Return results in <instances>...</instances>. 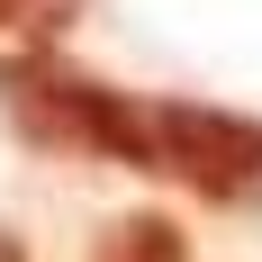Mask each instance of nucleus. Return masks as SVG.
Here are the masks:
<instances>
[{"label": "nucleus", "instance_id": "1", "mask_svg": "<svg viewBox=\"0 0 262 262\" xmlns=\"http://www.w3.org/2000/svg\"><path fill=\"white\" fill-rule=\"evenodd\" d=\"M0 118L36 145V154H108L127 172H154V127H145V100L108 91V81L73 73L54 46H27L0 63Z\"/></svg>", "mask_w": 262, "mask_h": 262}, {"label": "nucleus", "instance_id": "2", "mask_svg": "<svg viewBox=\"0 0 262 262\" xmlns=\"http://www.w3.org/2000/svg\"><path fill=\"white\" fill-rule=\"evenodd\" d=\"M145 127H154V172L190 181L199 199H244L262 181V118L190 108V100H145Z\"/></svg>", "mask_w": 262, "mask_h": 262}, {"label": "nucleus", "instance_id": "3", "mask_svg": "<svg viewBox=\"0 0 262 262\" xmlns=\"http://www.w3.org/2000/svg\"><path fill=\"white\" fill-rule=\"evenodd\" d=\"M91 262H190V244H181L172 217H118V226H100Z\"/></svg>", "mask_w": 262, "mask_h": 262}, {"label": "nucleus", "instance_id": "4", "mask_svg": "<svg viewBox=\"0 0 262 262\" xmlns=\"http://www.w3.org/2000/svg\"><path fill=\"white\" fill-rule=\"evenodd\" d=\"M73 0H0V27H63Z\"/></svg>", "mask_w": 262, "mask_h": 262}, {"label": "nucleus", "instance_id": "5", "mask_svg": "<svg viewBox=\"0 0 262 262\" xmlns=\"http://www.w3.org/2000/svg\"><path fill=\"white\" fill-rule=\"evenodd\" d=\"M0 262H27V244H18V235H9V226H0Z\"/></svg>", "mask_w": 262, "mask_h": 262}]
</instances>
